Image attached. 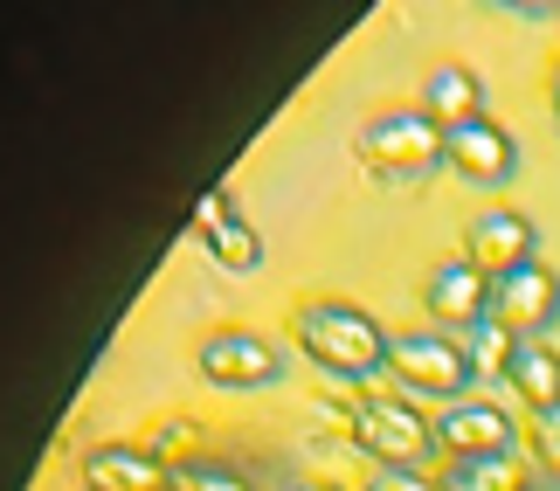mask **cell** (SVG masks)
Masks as SVG:
<instances>
[{
    "mask_svg": "<svg viewBox=\"0 0 560 491\" xmlns=\"http://www.w3.org/2000/svg\"><path fill=\"white\" fill-rule=\"evenodd\" d=\"M547 104H553V118H560V62H553V77H547Z\"/></svg>",
    "mask_w": 560,
    "mask_h": 491,
    "instance_id": "21",
    "label": "cell"
},
{
    "mask_svg": "<svg viewBox=\"0 0 560 491\" xmlns=\"http://www.w3.org/2000/svg\"><path fill=\"white\" fill-rule=\"evenodd\" d=\"M291 339L305 347V360H318L326 374L368 381L374 367H387V326L374 312L347 305V297H291Z\"/></svg>",
    "mask_w": 560,
    "mask_h": 491,
    "instance_id": "1",
    "label": "cell"
},
{
    "mask_svg": "<svg viewBox=\"0 0 560 491\" xmlns=\"http://www.w3.org/2000/svg\"><path fill=\"white\" fill-rule=\"evenodd\" d=\"M422 312L436 318V326L478 332L491 318V277L470 264V256H443V264H429V277H422Z\"/></svg>",
    "mask_w": 560,
    "mask_h": 491,
    "instance_id": "9",
    "label": "cell"
},
{
    "mask_svg": "<svg viewBox=\"0 0 560 491\" xmlns=\"http://www.w3.org/2000/svg\"><path fill=\"white\" fill-rule=\"evenodd\" d=\"M194 436H201V430H194V422H187V416H166V422H153V430H145L139 443H145V451H153L160 464H166V457H174V464H180V443H194Z\"/></svg>",
    "mask_w": 560,
    "mask_h": 491,
    "instance_id": "19",
    "label": "cell"
},
{
    "mask_svg": "<svg viewBox=\"0 0 560 491\" xmlns=\"http://www.w3.org/2000/svg\"><path fill=\"white\" fill-rule=\"evenodd\" d=\"M387 374L408 395H443V409H450V401H470L478 360H470L464 339H450L436 326H408V332H387Z\"/></svg>",
    "mask_w": 560,
    "mask_h": 491,
    "instance_id": "4",
    "label": "cell"
},
{
    "mask_svg": "<svg viewBox=\"0 0 560 491\" xmlns=\"http://www.w3.org/2000/svg\"><path fill=\"white\" fill-rule=\"evenodd\" d=\"M560 318V277L547 264H526L491 284V326L512 339H547V326Z\"/></svg>",
    "mask_w": 560,
    "mask_h": 491,
    "instance_id": "8",
    "label": "cell"
},
{
    "mask_svg": "<svg viewBox=\"0 0 560 491\" xmlns=\"http://www.w3.org/2000/svg\"><path fill=\"white\" fill-rule=\"evenodd\" d=\"M194 367H201V381H214V388H270V381L284 374V353L249 326H214L201 347H194Z\"/></svg>",
    "mask_w": 560,
    "mask_h": 491,
    "instance_id": "6",
    "label": "cell"
},
{
    "mask_svg": "<svg viewBox=\"0 0 560 491\" xmlns=\"http://www.w3.org/2000/svg\"><path fill=\"white\" fill-rule=\"evenodd\" d=\"M298 491H339V484H326V478H305V484H298Z\"/></svg>",
    "mask_w": 560,
    "mask_h": 491,
    "instance_id": "22",
    "label": "cell"
},
{
    "mask_svg": "<svg viewBox=\"0 0 560 491\" xmlns=\"http://www.w3.org/2000/svg\"><path fill=\"white\" fill-rule=\"evenodd\" d=\"M166 491H256V484L243 471H229V464L180 457V464H166Z\"/></svg>",
    "mask_w": 560,
    "mask_h": 491,
    "instance_id": "16",
    "label": "cell"
},
{
    "mask_svg": "<svg viewBox=\"0 0 560 491\" xmlns=\"http://www.w3.org/2000/svg\"><path fill=\"white\" fill-rule=\"evenodd\" d=\"M83 484L91 491H166V464L145 443H91L83 451Z\"/></svg>",
    "mask_w": 560,
    "mask_h": 491,
    "instance_id": "12",
    "label": "cell"
},
{
    "mask_svg": "<svg viewBox=\"0 0 560 491\" xmlns=\"http://www.w3.org/2000/svg\"><path fill=\"white\" fill-rule=\"evenodd\" d=\"M339 409H347V443L374 457V471H422L429 457L443 464L436 416H422L416 401H401V395H353V401H339Z\"/></svg>",
    "mask_w": 560,
    "mask_h": 491,
    "instance_id": "2",
    "label": "cell"
},
{
    "mask_svg": "<svg viewBox=\"0 0 560 491\" xmlns=\"http://www.w3.org/2000/svg\"><path fill=\"white\" fill-rule=\"evenodd\" d=\"M464 256L478 264L491 284L512 270H526V264H540V229H533V215H520V208H485V215H470L464 229Z\"/></svg>",
    "mask_w": 560,
    "mask_h": 491,
    "instance_id": "7",
    "label": "cell"
},
{
    "mask_svg": "<svg viewBox=\"0 0 560 491\" xmlns=\"http://www.w3.org/2000/svg\"><path fill=\"white\" fill-rule=\"evenodd\" d=\"M436 443L443 457H512L520 451V422L499 401H450L436 416Z\"/></svg>",
    "mask_w": 560,
    "mask_h": 491,
    "instance_id": "10",
    "label": "cell"
},
{
    "mask_svg": "<svg viewBox=\"0 0 560 491\" xmlns=\"http://www.w3.org/2000/svg\"><path fill=\"white\" fill-rule=\"evenodd\" d=\"M436 484L443 491H526V464L520 451L512 457H443Z\"/></svg>",
    "mask_w": 560,
    "mask_h": 491,
    "instance_id": "15",
    "label": "cell"
},
{
    "mask_svg": "<svg viewBox=\"0 0 560 491\" xmlns=\"http://www.w3.org/2000/svg\"><path fill=\"white\" fill-rule=\"evenodd\" d=\"M505 388L526 395V409H553L560 401V353L547 339H512V360H505Z\"/></svg>",
    "mask_w": 560,
    "mask_h": 491,
    "instance_id": "14",
    "label": "cell"
},
{
    "mask_svg": "<svg viewBox=\"0 0 560 491\" xmlns=\"http://www.w3.org/2000/svg\"><path fill=\"white\" fill-rule=\"evenodd\" d=\"M422 112L443 125H470V118H485V77L470 70V62H436V70L422 77Z\"/></svg>",
    "mask_w": 560,
    "mask_h": 491,
    "instance_id": "13",
    "label": "cell"
},
{
    "mask_svg": "<svg viewBox=\"0 0 560 491\" xmlns=\"http://www.w3.org/2000/svg\"><path fill=\"white\" fill-rule=\"evenodd\" d=\"M360 160L374 166L381 187H408L422 180L429 166L443 160V125L422 112V104H395V112H374L368 125H360Z\"/></svg>",
    "mask_w": 560,
    "mask_h": 491,
    "instance_id": "3",
    "label": "cell"
},
{
    "mask_svg": "<svg viewBox=\"0 0 560 491\" xmlns=\"http://www.w3.org/2000/svg\"><path fill=\"white\" fill-rule=\"evenodd\" d=\"M194 236H201V249L222 270H256V264H264V236L235 215V201L222 195V187H208V195L194 201Z\"/></svg>",
    "mask_w": 560,
    "mask_h": 491,
    "instance_id": "11",
    "label": "cell"
},
{
    "mask_svg": "<svg viewBox=\"0 0 560 491\" xmlns=\"http://www.w3.org/2000/svg\"><path fill=\"white\" fill-rule=\"evenodd\" d=\"M526 491H533V484H526Z\"/></svg>",
    "mask_w": 560,
    "mask_h": 491,
    "instance_id": "23",
    "label": "cell"
},
{
    "mask_svg": "<svg viewBox=\"0 0 560 491\" xmlns=\"http://www.w3.org/2000/svg\"><path fill=\"white\" fill-rule=\"evenodd\" d=\"M470 360H478V374H505V360H512V332H499L485 318L478 332H470Z\"/></svg>",
    "mask_w": 560,
    "mask_h": 491,
    "instance_id": "18",
    "label": "cell"
},
{
    "mask_svg": "<svg viewBox=\"0 0 560 491\" xmlns=\"http://www.w3.org/2000/svg\"><path fill=\"white\" fill-rule=\"evenodd\" d=\"M526 451H533L540 471L560 478V401H553V409H526Z\"/></svg>",
    "mask_w": 560,
    "mask_h": 491,
    "instance_id": "17",
    "label": "cell"
},
{
    "mask_svg": "<svg viewBox=\"0 0 560 491\" xmlns=\"http://www.w3.org/2000/svg\"><path fill=\"white\" fill-rule=\"evenodd\" d=\"M443 166L470 187H512L520 180V139L505 132L499 118H470V125H450L443 132Z\"/></svg>",
    "mask_w": 560,
    "mask_h": 491,
    "instance_id": "5",
    "label": "cell"
},
{
    "mask_svg": "<svg viewBox=\"0 0 560 491\" xmlns=\"http://www.w3.org/2000/svg\"><path fill=\"white\" fill-rule=\"evenodd\" d=\"M360 491H443V484L429 478V471H374Z\"/></svg>",
    "mask_w": 560,
    "mask_h": 491,
    "instance_id": "20",
    "label": "cell"
}]
</instances>
